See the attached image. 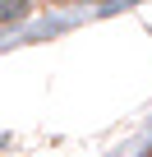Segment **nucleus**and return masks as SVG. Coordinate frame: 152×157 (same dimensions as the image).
Returning <instances> with one entry per match:
<instances>
[{
    "label": "nucleus",
    "instance_id": "f257e3e1",
    "mask_svg": "<svg viewBox=\"0 0 152 157\" xmlns=\"http://www.w3.org/2000/svg\"><path fill=\"white\" fill-rule=\"evenodd\" d=\"M32 14V0H0V28H14Z\"/></svg>",
    "mask_w": 152,
    "mask_h": 157
}]
</instances>
